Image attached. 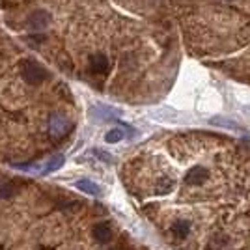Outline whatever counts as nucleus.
Segmentation results:
<instances>
[{
	"label": "nucleus",
	"instance_id": "nucleus-11",
	"mask_svg": "<svg viewBox=\"0 0 250 250\" xmlns=\"http://www.w3.org/2000/svg\"><path fill=\"white\" fill-rule=\"evenodd\" d=\"M124 129H110L106 135H104V140L108 142V144H116V142H120V140H124Z\"/></svg>",
	"mask_w": 250,
	"mask_h": 250
},
{
	"label": "nucleus",
	"instance_id": "nucleus-8",
	"mask_svg": "<svg viewBox=\"0 0 250 250\" xmlns=\"http://www.w3.org/2000/svg\"><path fill=\"white\" fill-rule=\"evenodd\" d=\"M63 163H65V157H63L62 153L51 157V159L42 167V176H47V174H52V172L60 170V168L63 167Z\"/></svg>",
	"mask_w": 250,
	"mask_h": 250
},
{
	"label": "nucleus",
	"instance_id": "nucleus-3",
	"mask_svg": "<svg viewBox=\"0 0 250 250\" xmlns=\"http://www.w3.org/2000/svg\"><path fill=\"white\" fill-rule=\"evenodd\" d=\"M49 24H51V15L43 10L34 11L30 17H28V28L34 32L45 30Z\"/></svg>",
	"mask_w": 250,
	"mask_h": 250
},
{
	"label": "nucleus",
	"instance_id": "nucleus-12",
	"mask_svg": "<svg viewBox=\"0 0 250 250\" xmlns=\"http://www.w3.org/2000/svg\"><path fill=\"white\" fill-rule=\"evenodd\" d=\"M174 188V179H161V183H159V187H155V194H168L170 190Z\"/></svg>",
	"mask_w": 250,
	"mask_h": 250
},
{
	"label": "nucleus",
	"instance_id": "nucleus-6",
	"mask_svg": "<svg viewBox=\"0 0 250 250\" xmlns=\"http://www.w3.org/2000/svg\"><path fill=\"white\" fill-rule=\"evenodd\" d=\"M75 187L79 188V190H83V192H86V194H90V196H101V187L95 183V181H92V179H79L77 183H75Z\"/></svg>",
	"mask_w": 250,
	"mask_h": 250
},
{
	"label": "nucleus",
	"instance_id": "nucleus-15",
	"mask_svg": "<svg viewBox=\"0 0 250 250\" xmlns=\"http://www.w3.org/2000/svg\"><path fill=\"white\" fill-rule=\"evenodd\" d=\"M213 124H222V127H231V129H239L237 124H233V122H224L222 118H215L213 120Z\"/></svg>",
	"mask_w": 250,
	"mask_h": 250
},
{
	"label": "nucleus",
	"instance_id": "nucleus-10",
	"mask_svg": "<svg viewBox=\"0 0 250 250\" xmlns=\"http://www.w3.org/2000/svg\"><path fill=\"white\" fill-rule=\"evenodd\" d=\"M94 114L97 116V118H101V120H114L116 116H118V110L108 108V106H103V104H97L94 108Z\"/></svg>",
	"mask_w": 250,
	"mask_h": 250
},
{
	"label": "nucleus",
	"instance_id": "nucleus-4",
	"mask_svg": "<svg viewBox=\"0 0 250 250\" xmlns=\"http://www.w3.org/2000/svg\"><path fill=\"white\" fill-rule=\"evenodd\" d=\"M209 179V170L204 167H194L192 170H188L187 176H185V183L187 185H192V187H196V185H202V183H206Z\"/></svg>",
	"mask_w": 250,
	"mask_h": 250
},
{
	"label": "nucleus",
	"instance_id": "nucleus-13",
	"mask_svg": "<svg viewBox=\"0 0 250 250\" xmlns=\"http://www.w3.org/2000/svg\"><path fill=\"white\" fill-rule=\"evenodd\" d=\"M15 194V187L10 185V183H4V185H0V198L2 200H8L11 198Z\"/></svg>",
	"mask_w": 250,
	"mask_h": 250
},
{
	"label": "nucleus",
	"instance_id": "nucleus-2",
	"mask_svg": "<svg viewBox=\"0 0 250 250\" xmlns=\"http://www.w3.org/2000/svg\"><path fill=\"white\" fill-rule=\"evenodd\" d=\"M71 129H73V124H71L65 116H60V114L51 116V120H49V133H51L54 138H62V136L67 135Z\"/></svg>",
	"mask_w": 250,
	"mask_h": 250
},
{
	"label": "nucleus",
	"instance_id": "nucleus-9",
	"mask_svg": "<svg viewBox=\"0 0 250 250\" xmlns=\"http://www.w3.org/2000/svg\"><path fill=\"white\" fill-rule=\"evenodd\" d=\"M188 231H190V222L188 220H176L174 224H172V233L179 237V239H183V237H187Z\"/></svg>",
	"mask_w": 250,
	"mask_h": 250
},
{
	"label": "nucleus",
	"instance_id": "nucleus-14",
	"mask_svg": "<svg viewBox=\"0 0 250 250\" xmlns=\"http://www.w3.org/2000/svg\"><path fill=\"white\" fill-rule=\"evenodd\" d=\"M92 153H94V155L97 157L99 161H104V163H108V165H110V163H114V159L110 157V153H106V151H103V149H99V147H95V149H92Z\"/></svg>",
	"mask_w": 250,
	"mask_h": 250
},
{
	"label": "nucleus",
	"instance_id": "nucleus-1",
	"mask_svg": "<svg viewBox=\"0 0 250 250\" xmlns=\"http://www.w3.org/2000/svg\"><path fill=\"white\" fill-rule=\"evenodd\" d=\"M21 75L22 79L26 81L28 84L32 86H38V84H42L49 73L45 71V67H42L38 62H34V60H22L21 62Z\"/></svg>",
	"mask_w": 250,
	"mask_h": 250
},
{
	"label": "nucleus",
	"instance_id": "nucleus-5",
	"mask_svg": "<svg viewBox=\"0 0 250 250\" xmlns=\"http://www.w3.org/2000/svg\"><path fill=\"white\" fill-rule=\"evenodd\" d=\"M108 67H110V62H108V58L101 54V52H97L94 56H90V71L95 75H104L108 71Z\"/></svg>",
	"mask_w": 250,
	"mask_h": 250
},
{
	"label": "nucleus",
	"instance_id": "nucleus-7",
	"mask_svg": "<svg viewBox=\"0 0 250 250\" xmlns=\"http://www.w3.org/2000/svg\"><path fill=\"white\" fill-rule=\"evenodd\" d=\"M94 237L95 241H99V243H108L110 237H112V228H110V224L108 222H99V224H95L94 226Z\"/></svg>",
	"mask_w": 250,
	"mask_h": 250
}]
</instances>
